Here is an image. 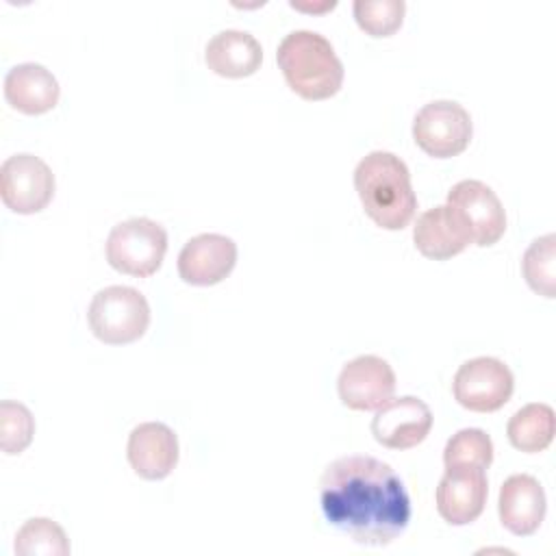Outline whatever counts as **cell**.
Listing matches in <instances>:
<instances>
[{"label": "cell", "instance_id": "cell-1", "mask_svg": "<svg viewBox=\"0 0 556 556\" xmlns=\"http://www.w3.org/2000/svg\"><path fill=\"white\" fill-rule=\"evenodd\" d=\"M326 521L361 545H389L410 521V497L391 465L352 454L332 460L319 478Z\"/></svg>", "mask_w": 556, "mask_h": 556}, {"label": "cell", "instance_id": "cell-2", "mask_svg": "<svg viewBox=\"0 0 556 556\" xmlns=\"http://www.w3.org/2000/svg\"><path fill=\"white\" fill-rule=\"evenodd\" d=\"M354 187L369 219L384 230H402L417 211V195L406 163L387 150L363 156L354 169Z\"/></svg>", "mask_w": 556, "mask_h": 556}, {"label": "cell", "instance_id": "cell-3", "mask_svg": "<svg viewBox=\"0 0 556 556\" xmlns=\"http://www.w3.org/2000/svg\"><path fill=\"white\" fill-rule=\"evenodd\" d=\"M278 67L300 98L326 100L343 85V63L332 43L315 30H293L285 35L276 50Z\"/></svg>", "mask_w": 556, "mask_h": 556}, {"label": "cell", "instance_id": "cell-4", "mask_svg": "<svg viewBox=\"0 0 556 556\" xmlns=\"http://www.w3.org/2000/svg\"><path fill=\"white\" fill-rule=\"evenodd\" d=\"M87 321L102 343H132L141 339L150 326V304L146 295L132 287H104L93 295Z\"/></svg>", "mask_w": 556, "mask_h": 556}, {"label": "cell", "instance_id": "cell-5", "mask_svg": "<svg viewBox=\"0 0 556 556\" xmlns=\"http://www.w3.org/2000/svg\"><path fill=\"white\" fill-rule=\"evenodd\" d=\"M104 252L113 269L148 278L163 263L167 252V232L154 219L130 217L111 228Z\"/></svg>", "mask_w": 556, "mask_h": 556}, {"label": "cell", "instance_id": "cell-6", "mask_svg": "<svg viewBox=\"0 0 556 556\" xmlns=\"http://www.w3.org/2000/svg\"><path fill=\"white\" fill-rule=\"evenodd\" d=\"M473 135L469 111L454 100L424 104L413 119L415 143L434 159H450L467 150Z\"/></svg>", "mask_w": 556, "mask_h": 556}, {"label": "cell", "instance_id": "cell-7", "mask_svg": "<svg viewBox=\"0 0 556 556\" xmlns=\"http://www.w3.org/2000/svg\"><path fill=\"white\" fill-rule=\"evenodd\" d=\"M515 378L506 363L493 356L465 361L454 374L452 391L456 402L473 413L500 410L513 395Z\"/></svg>", "mask_w": 556, "mask_h": 556}, {"label": "cell", "instance_id": "cell-8", "mask_svg": "<svg viewBox=\"0 0 556 556\" xmlns=\"http://www.w3.org/2000/svg\"><path fill=\"white\" fill-rule=\"evenodd\" d=\"M54 195V174L46 161L35 154H13L0 165V198L20 213L43 211Z\"/></svg>", "mask_w": 556, "mask_h": 556}, {"label": "cell", "instance_id": "cell-9", "mask_svg": "<svg viewBox=\"0 0 556 556\" xmlns=\"http://www.w3.org/2000/svg\"><path fill=\"white\" fill-rule=\"evenodd\" d=\"M465 224L471 243L486 248L502 239L506 230V213L495 191L482 180H460L450 193L447 202Z\"/></svg>", "mask_w": 556, "mask_h": 556}, {"label": "cell", "instance_id": "cell-10", "mask_svg": "<svg viewBox=\"0 0 556 556\" xmlns=\"http://www.w3.org/2000/svg\"><path fill=\"white\" fill-rule=\"evenodd\" d=\"M341 402L352 410H374L393 397L395 371L374 354H363L343 365L337 378Z\"/></svg>", "mask_w": 556, "mask_h": 556}, {"label": "cell", "instance_id": "cell-11", "mask_svg": "<svg viewBox=\"0 0 556 556\" xmlns=\"http://www.w3.org/2000/svg\"><path fill=\"white\" fill-rule=\"evenodd\" d=\"M432 428L428 404L413 395L391 397L376 408L371 419L374 439L389 450H410L419 445Z\"/></svg>", "mask_w": 556, "mask_h": 556}, {"label": "cell", "instance_id": "cell-12", "mask_svg": "<svg viewBox=\"0 0 556 556\" xmlns=\"http://www.w3.org/2000/svg\"><path fill=\"white\" fill-rule=\"evenodd\" d=\"M237 265V243L217 232L191 237L178 254V274L185 282L208 287L222 282Z\"/></svg>", "mask_w": 556, "mask_h": 556}, {"label": "cell", "instance_id": "cell-13", "mask_svg": "<svg viewBox=\"0 0 556 556\" xmlns=\"http://www.w3.org/2000/svg\"><path fill=\"white\" fill-rule=\"evenodd\" d=\"M489 482L484 469L450 467L437 486V510L452 526L476 521L486 504Z\"/></svg>", "mask_w": 556, "mask_h": 556}, {"label": "cell", "instance_id": "cell-14", "mask_svg": "<svg viewBox=\"0 0 556 556\" xmlns=\"http://www.w3.org/2000/svg\"><path fill=\"white\" fill-rule=\"evenodd\" d=\"M126 456L139 478L163 480L178 463V437L161 421H143L132 428Z\"/></svg>", "mask_w": 556, "mask_h": 556}, {"label": "cell", "instance_id": "cell-15", "mask_svg": "<svg viewBox=\"0 0 556 556\" xmlns=\"http://www.w3.org/2000/svg\"><path fill=\"white\" fill-rule=\"evenodd\" d=\"M545 491L541 482L530 473H513L500 486V521L508 532L517 536H528L536 532L545 517Z\"/></svg>", "mask_w": 556, "mask_h": 556}, {"label": "cell", "instance_id": "cell-16", "mask_svg": "<svg viewBox=\"0 0 556 556\" xmlns=\"http://www.w3.org/2000/svg\"><path fill=\"white\" fill-rule=\"evenodd\" d=\"M415 248L432 261H445L460 254L471 237L450 204L424 211L413 228Z\"/></svg>", "mask_w": 556, "mask_h": 556}, {"label": "cell", "instance_id": "cell-17", "mask_svg": "<svg viewBox=\"0 0 556 556\" xmlns=\"http://www.w3.org/2000/svg\"><path fill=\"white\" fill-rule=\"evenodd\" d=\"M61 87L50 70L39 63L13 65L4 76L7 102L26 115H41L56 106Z\"/></svg>", "mask_w": 556, "mask_h": 556}, {"label": "cell", "instance_id": "cell-18", "mask_svg": "<svg viewBox=\"0 0 556 556\" xmlns=\"http://www.w3.org/2000/svg\"><path fill=\"white\" fill-rule=\"evenodd\" d=\"M263 61V48L254 35L237 28H226L213 35L204 48V63L211 72L224 78L252 76Z\"/></svg>", "mask_w": 556, "mask_h": 556}, {"label": "cell", "instance_id": "cell-19", "mask_svg": "<svg viewBox=\"0 0 556 556\" xmlns=\"http://www.w3.org/2000/svg\"><path fill=\"white\" fill-rule=\"evenodd\" d=\"M556 430L554 408L543 402H532L521 406L506 426L508 441L515 450L526 454H536L549 447Z\"/></svg>", "mask_w": 556, "mask_h": 556}, {"label": "cell", "instance_id": "cell-20", "mask_svg": "<svg viewBox=\"0 0 556 556\" xmlns=\"http://www.w3.org/2000/svg\"><path fill=\"white\" fill-rule=\"evenodd\" d=\"M521 271L528 287L543 295L556 298V235H543L534 239L521 258Z\"/></svg>", "mask_w": 556, "mask_h": 556}, {"label": "cell", "instance_id": "cell-21", "mask_svg": "<svg viewBox=\"0 0 556 556\" xmlns=\"http://www.w3.org/2000/svg\"><path fill=\"white\" fill-rule=\"evenodd\" d=\"M15 554L20 556H67L70 541L65 530L48 519L33 517L15 534Z\"/></svg>", "mask_w": 556, "mask_h": 556}, {"label": "cell", "instance_id": "cell-22", "mask_svg": "<svg viewBox=\"0 0 556 556\" xmlns=\"http://www.w3.org/2000/svg\"><path fill=\"white\" fill-rule=\"evenodd\" d=\"M493 463V441L480 428H463L447 439L443 447V465L450 467H478L489 469Z\"/></svg>", "mask_w": 556, "mask_h": 556}, {"label": "cell", "instance_id": "cell-23", "mask_svg": "<svg viewBox=\"0 0 556 556\" xmlns=\"http://www.w3.org/2000/svg\"><path fill=\"white\" fill-rule=\"evenodd\" d=\"M354 20L371 37H391L404 22V0H356Z\"/></svg>", "mask_w": 556, "mask_h": 556}, {"label": "cell", "instance_id": "cell-24", "mask_svg": "<svg viewBox=\"0 0 556 556\" xmlns=\"http://www.w3.org/2000/svg\"><path fill=\"white\" fill-rule=\"evenodd\" d=\"M35 434L33 413L13 400L0 404V447L4 454H20L28 447Z\"/></svg>", "mask_w": 556, "mask_h": 556}, {"label": "cell", "instance_id": "cell-25", "mask_svg": "<svg viewBox=\"0 0 556 556\" xmlns=\"http://www.w3.org/2000/svg\"><path fill=\"white\" fill-rule=\"evenodd\" d=\"M293 9H300V11H313V13H319V11H328V9H334L337 2H324V4H304V2H289Z\"/></svg>", "mask_w": 556, "mask_h": 556}]
</instances>
